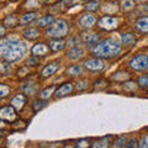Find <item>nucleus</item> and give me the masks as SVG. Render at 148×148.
I'll use <instances>...</instances> for the list:
<instances>
[{
  "label": "nucleus",
  "mask_w": 148,
  "mask_h": 148,
  "mask_svg": "<svg viewBox=\"0 0 148 148\" xmlns=\"http://www.w3.org/2000/svg\"><path fill=\"white\" fill-rule=\"evenodd\" d=\"M77 146H78V147H89V146H91V145H89V141L82 140V141L78 142V145H77Z\"/></svg>",
  "instance_id": "obj_40"
},
{
  "label": "nucleus",
  "mask_w": 148,
  "mask_h": 148,
  "mask_svg": "<svg viewBox=\"0 0 148 148\" xmlns=\"http://www.w3.org/2000/svg\"><path fill=\"white\" fill-rule=\"evenodd\" d=\"M138 1H148V0H138Z\"/></svg>",
  "instance_id": "obj_43"
},
{
  "label": "nucleus",
  "mask_w": 148,
  "mask_h": 148,
  "mask_svg": "<svg viewBox=\"0 0 148 148\" xmlns=\"http://www.w3.org/2000/svg\"><path fill=\"white\" fill-rule=\"evenodd\" d=\"M121 52V45H120L116 40L114 38H108L95 45L92 48V53L95 57L104 58V59H112L117 57Z\"/></svg>",
  "instance_id": "obj_2"
},
{
  "label": "nucleus",
  "mask_w": 148,
  "mask_h": 148,
  "mask_svg": "<svg viewBox=\"0 0 148 148\" xmlns=\"http://www.w3.org/2000/svg\"><path fill=\"white\" fill-rule=\"evenodd\" d=\"M69 34V25L66 20L58 18L54 20L47 29H46V35L51 38H64Z\"/></svg>",
  "instance_id": "obj_3"
},
{
  "label": "nucleus",
  "mask_w": 148,
  "mask_h": 148,
  "mask_svg": "<svg viewBox=\"0 0 148 148\" xmlns=\"http://www.w3.org/2000/svg\"><path fill=\"white\" fill-rule=\"evenodd\" d=\"M67 57L71 59V61H79L84 57V49L79 46H74L67 52Z\"/></svg>",
  "instance_id": "obj_15"
},
{
  "label": "nucleus",
  "mask_w": 148,
  "mask_h": 148,
  "mask_svg": "<svg viewBox=\"0 0 148 148\" xmlns=\"http://www.w3.org/2000/svg\"><path fill=\"white\" fill-rule=\"evenodd\" d=\"M137 83H138V85H140V86L148 88V75L140 77V78H138V80H137Z\"/></svg>",
  "instance_id": "obj_37"
},
{
  "label": "nucleus",
  "mask_w": 148,
  "mask_h": 148,
  "mask_svg": "<svg viewBox=\"0 0 148 148\" xmlns=\"http://www.w3.org/2000/svg\"><path fill=\"white\" fill-rule=\"evenodd\" d=\"M121 41H122V43L125 46H133V45H136V42H137V37L131 31L130 32H123V34L121 35Z\"/></svg>",
  "instance_id": "obj_18"
},
{
  "label": "nucleus",
  "mask_w": 148,
  "mask_h": 148,
  "mask_svg": "<svg viewBox=\"0 0 148 148\" xmlns=\"http://www.w3.org/2000/svg\"><path fill=\"white\" fill-rule=\"evenodd\" d=\"M61 68V63L59 62H52V63H48L47 66H46L42 72H41V78H43V79H46V78H49L52 77L53 74L58 71V69Z\"/></svg>",
  "instance_id": "obj_12"
},
{
  "label": "nucleus",
  "mask_w": 148,
  "mask_h": 148,
  "mask_svg": "<svg viewBox=\"0 0 148 148\" xmlns=\"http://www.w3.org/2000/svg\"><path fill=\"white\" fill-rule=\"evenodd\" d=\"M0 119L1 121H6V122H12L16 119V110L14 106H3L0 110Z\"/></svg>",
  "instance_id": "obj_9"
},
{
  "label": "nucleus",
  "mask_w": 148,
  "mask_h": 148,
  "mask_svg": "<svg viewBox=\"0 0 148 148\" xmlns=\"http://www.w3.org/2000/svg\"><path fill=\"white\" fill-rule=\"evenodd\" d=\"M37 16H38L37 11H29V12H25L24 15H21V17H20V25L26 26V25H29V24H32L34 21H36Z\"/></svg>",
  "instance_id": "obj_17"
},
{
  "label": "nucleus",
  "mask_w": 148,
  "mask_h": 148,
  "mask_svg": "<svg viewBox=\"0 0 148 148\" xmlns=\"http://www.w3.org/2000/svg\"><path fill=\"white\" fill-rule=\"evenodd\" d=\"M127 147H138V140L135 137H132V138H128V141H127Z\"/></svg>",
  "instance_id": "obj_38"
},
{
  "label": "nucleus",
  "mask_w": 148,
  "mask_h": 148,
  "mask_svg": "<svg viewBox=\"0 0 148 148\" xmlns=\"http://www.w3.org/2000/svg\"><path fill=\"white\" fill-rule=\"evenodd\" d=\"M1 25H4L6 29H14L17 25H20V17H17L15 14H9L3 18Z\"/></svg>",
  "instance_id": "obj_13"
},
{
  "label": "nucleus",
  "mask_w": 148,
  "mask_h": 148,
  "mask_svg": "<svg viewBox=\"0 0 148 148\" xmlns=\"http://www.w3.org/2000/svg\"><path fill=\"white\" fill-rule=\"evenodd\" d=\"M10 1H17V0H10Z\"/></svg>",
  "instance_id": "obj_44"
},
{
  "label": "nucleus",
  "mask_w": 148,
  "mask_h": 148,
  "mask_svg": "<svg viewBox=\"0 0 148 148\" xmlns=\"http://www.w3.org/2000/svg\"><path fill=\"white\" fill-rule=\"evenodd\" d=\"M89 0H69L72 5H77V4H86Z\"/></svg>",
  "instance_id": "obj_41"
},
{
  "label": "nucleus",
  "mask_w": 148,
  "mask_h": 148,
  "mask_svg": "<svg viewBox=\"0 0 148 148\" xmlns=\"http://www.w3.org/2000/svg\"><path fill=\"white\" fill-rule=\"evenodd\" d=\"M95 24H96V17H95V15H92L90 11L83 14V15L80 16V18H79V26L82 27V29L89 30Z\"/></svg>",
  "instance_id": "obj_8"
},
{
  "label": "nucleus",
  "mask_w": 148,
  "mask_h": 148,
  "mask_svg": "<svg viewBox=\"0 0 148 148\" xmlns=\"http://www.w3.org/2000/svg\"><path fill=\"white\" fill-rule=\"evenodd\" d=\"M49 49V46L43 42H38L31 48V53L34 56H37V57H46V56H48Z\"/></svg>",
  "instance_id": "obj_11"
},
{
  "label": "nucleus",
  "mask_w": 148,
  "mask_h": 148,
  "mask_svg": "<svg viewBox=\"0 0 148 148\" xmlns=\"http://www.w3.org/2000/svg\"><path fill=\"white\" fill-rule=\"evenodd\" d=\"M26 45L17 40H1L0 51H1V58L6 62H17L24 57L26 53Z\"/></svg>",
  "instance_id": "obj_1"
},
{
  "label": "nucleus",
  "mask_w": 148,
  "mask_h": 148,
  "mask_svg": "<svg viewBox=\"0 0 148 148\" xmlns=\"http://www.w3.org/2000/svg\"><path fill=\"white\" fill-rule=\"evenodd\" d=\"M73 90H74V85H73V83L67 82V83H64V84H62L61 86H58L57 89H56L54 96H56L57 99L66 98V96H68V95H71V94H72Z\"/></svg>",
  "instance_id": "obj_10"
},
{
  "label": "nucleus",
  "mask_w": 148,
  "mask_h": 148,
  "mask_svg": "<svg viewBox=\"0 0 148 148\" xmlns=\"http://www.w3.org/2000/svg\"><path fill=\"white\" fill-rule=\"evenodd\" d=\"M27 126V123L25 121H15L14 123H11V128L14 131H22V130H25Z\"/></svg>",
  "instance_id": "obj_28"
},
{
  "label": "nucleus",
  "mask_w": 148,
  "mask_h": 148,
  "mask_svg": "<svg viewBox=\"0 0 148 148\" xmlns=\"http://www.w3.org/2000/svg\"><path fill=\"white\" fill-rule=\"evenodd\" d=\"M119 8L123 12H130L136 8L135 0H119Z\"/></svg>",
  "instance_id": "obj_20"
},
{
  "label": "nucleus",
  "mask_w": 148,
  "mask_h": 148,
  "mask_svg": "<svg viewBox=\"0 0 148 148\" xmlns=\"http://www.w3.org/2000/svg\"><path fill=\"white\" fill-rule=\"evenodd\" d=\"M54 21V17L52 15H46L43 17H40L36 21V26L37 27H48L52 22Z\"/></svg>",
  "instance_id": "obj_23"
},
{
  "label": "nucleus",
  "mask_w": 148,
  "mask_h": 148,
  "mask_svg": "<svg viewBox=\"0 0 148 148\" xmlns=\"http://www.w3.org/2000/svg\"><path fill=\"white\" fill-rule=\"evenodd\" d=\"M40 59L37 56H34L32 54L30 58H27V61H26V66H29V67H35V66H38L40 64Z\"/></svg>",
  "instance_id": "obj_30"
},
{
  "label": "nucleus",
  "mask_w": 148,
  "mask_h": 148,
  "mask_svg": "<svg viewBox=\"0 0 148 148\" xmlns=\"http://www.w3.org/2000/svg\"><path fill=\"white\" fill-rule=\"evenodd\" d=\"M135 30L141 34H148V16H143L135 21Z\"/></svg>",
  "instance_id": "obj_16"
},
{
  "label": "nucleus",
  "mask_w": 148,
  "mask_h": 148,
  "mask_svg": "<svg viewBox=\"0 0 148 148\" xmlns=\"http://www.w3.org/2000/svg\"><path fill=\"white\" fill-rule=\"evenodd\" d=\"M80 40L83 43H85L88 46H92V45H98L101 40V36L96 32H89V31H85L80 34Z\"/></svg>",
  "instance_id": "obj_7"
},
{
  "label": "nucleus",
  "mask_w": 148,
  "mask_h": 148,
  "mask_svg": "<svg viewBox=\"0 0 148 148\" xmlns=\"http://www.w3.org/2000/svg\"><path fill=\"white\" fill-rule=\"evenodd\" d=\"M5 29H6V27L4 26V25H1V31H0V36H1L3 38H4V36H5Z\"/></svg>",
  "instance_id": "obj_42"
},
{
  "label": "nucleus",
  "mask_w": 148,
  "mask_h": 148,
  "mask_svg": "<svg viewBox=\"0 0 148 148\" xmlns=\"http://www.w3.org/2000/svg\"><path fill=\"white\" fill-rule=\"evenodd\" d=\"M91 147H94V148H98V147H109V138L108 137H104V138H101V140L99 141H96L94 143H91Z\"/></svg>",
  "instance_id": "obj_27"
},
{
  "label": "nucleus",
  "mask_w": 148,
  "mask_h": 148,
  "mask_svg": "<svg viewBox=\"0 0 148 148\" xmlns=\"http://www.w3.org/2000/svg\"><path fill=\"white\" fill-rule=\"evenodd\" d=\"M120 17L112 15H104L98 20V27L104 31H112L116 30L120 25Z\"/></svg>",
  "instance_id": "obj_4"
},
{
  "label": "nucleus",
  "mask_w": 148,
  "mask_h": 148,
  "mask_svg": "<svg viewBox=\"0 0 148 148\" xmlns=\"http://www.w3.org/2000/svg\"><path fill=\"white\" fill-rule=\"evenodd\" d=\"M147 89H148V88H147ZM147 91H148V90H147Z\"/></svg>",
  "instance_id": "obj_45"
},
{
  "label": "nucleus",
  "mask_w": 148,
  "mask_h": 148,
  "mask_svg": "<svg viewBox=\"0 0 148 148\" xmlns=\"http://www.w3.org/2000/svg\"><path fill=\"white\" fill-rule=\"evenodd\" d=\"M138 88V84H136V83H132V82H126L123 85V89L126 91H135L136 89Z\"/></svg>",
  "instance_id": "obj_33"
},
{
  "label": "nucleus",
  "mask_w": 148,
  "mask_h": 148,
  "mask_svg": "<svg viewBox=\"0 0 148 148\" xmlns=\"http://www.w3.org/2000/svg\"><path fill=\"white\" fill-rule=\"evenodd\" d=\"M66 74L68 77H79L83 74V67L79 66V64H73V66H69L67 69H66Z\"/></svg>",
  "instance_id": "obj_22"
},
{
  "label": "nucleus",
  "mask_w": 148,
  "mask_h": 148,
  "mask_svg": "<svg viewBox=\"0 0 148 148\" xmlns=\"http://www.w3.org/2000/svg\"><path fill=\"white\" fill-rule=\"evenodd\" d=\"M54 92H56V85H51V86L46 88L45 90H42V91L40 92V99L47 100V99H49L51 96L54 94Z\"/></svg>",
  "instance_id": "obj_24"
},
{
  "label": "nucleus",
  "mask_w": 148,
  "mask_h": 148,
  "mask_svg": "<svg viewBox=\"0 0 148 148\" xmlns=\"http://www.w3.org/2000/svg\"><path fill=\"white\" fill-rule=\"evenodd\" d=\"M10 91H11L10 86H8L5 83H3V84L0 85V98H1V99L6 98V96L10 94Z\"/></svg>",
  "instance_id": "obj_29"
},
{
  "label": "nucleus",
  "mask_w": 148,
  "mask_h": 148,
  "mask_svg": "<svg viewBox=\"0 0 148 148\" xmlns=\"http://www.w3.org/2000/svg\"><path fill=\"white\" fill-rule=\"evenodd\" d=\"M127 136H121V137H119L116 141L114 142V147H123V146H126L127 145Z\"/></svg>",
  "instance_id": "obj_31"
},
{
  "label": "nucleus",
  "mask_w": 148,
  "mask_h": 148,
  "mask_svg": "<svg viewBox=\"0 0 148 148\" xmlns=\"http://www.w3.org/2000/svg\"><path fill=\"white\" fill-rule=\"evenodd\" d=\"M45 106H46V103H45V101H42V99H41V100H35L34 104H32V108H34L35 112H37V111L41 110L42 108H45Z\"/></svg>",
  "instance_id": "obj_34"
},
{
  "label": "nucleus",
  "mask_w": 148,
  "mask_h": 148,
  "mask_svg": "<svg viewBox=\"0 0 148 148\" xmlns=\"http://www.w3.org/2000/svg\"><path fill=\"white\" fill-rule=\"evenodd\" d=\"M83 67L90 72H101L106 68V63L103 58H99V57L89 58V59H86V61H84Z\"/></svg>",
  "instance_id": "obj_6"
},
{
  "label": "nucleus",
  "mask_w": 148,
  "mask_h": 148,
  "mask_svg": "<svg viewBox=\"0 0 148 148\" xmlns=\"http://www.w3.org/2000/svg\"><path fill=\"white\" fill-rule=\"evenodd\" d=\"M24 8L32 9V8H40V0H27L24 4Z\"/></svg>",
  "instance_id": "obj_35"
},
{
  "label": "nucleus",
  "mask_w": 148,
  "mask_h": 148,
  "mask_svg": "<svg viewBox=\"0 0 148 148\" xmlns=\"http://www.w3.org/2000/svg\"><path fill=\"white\" fill-rule=\"evenodd\" d=\"M138 147H141V148L148 147V135H143L142 136V138L138 141Z\"/></svg>",
  "instance_id": "obj_36"
},
{
  "label": "nucleus",
  "mask_w": 148,
  "mask_h": 148,
  "mask_svg": "<svg viewBox=\"0 0 148 148\" xmlns=\"http://www.w3.org/2000/svg\"><path fill=\"white\" fill-rule=\"evenodd\" d=\"M75 88L79 91H82V90H85L86 88H89V80H86V79H82V80H79L77 83V85H75Z\"/></svg>",
  "instance_id": "obj_32"
},
{
  "label": "nucleus",
  "mask_w": 148,
  "mask_h": 148,
  "mask_svg": "<svg viewBox=\"0 0 148 148\" xmlns=\"http://www.w3.org/2000/svg\"><path fill=\"white\" fill-rule=\"evenodd\" d=\"M30 73H31V72H30V69H29V66L21 67V68L17 71V78H18V79H24V78H26Z\"/></svg>",
  "instance_id": "obj_26"
},
{
  "label": "nucleus",
  "mask_w": 148,
  "mask_h": 148,
  "mask_svg": "<svg viewBox=\"0 0 148 148\" xmlns=\"http://www.w3.org/2000/svg\"><path fill=\"white\" fill-rule=\"evenodd\" d=\"M130 68L136 72L145 71L148 68V56L147 54H138L135 56L131 61H130Z\"/></svg>",
  "instance_id": "obj_5"
},
{
  "label": "nucleus",
  "mask_w": 148,
  "mask_h": 148,
  "mask_svg": "<svg viewBox=\"0 0 148 148\" xmlns=\"http://www.w3.org/2000/svg\"><path fill=\"white\" fill-rule=\"evenodd\" d=\"M68 45H71V46H79V37H72L71 40L68 41Z\"/></svg>",
  "instance_id": "obj_39"
},
{
  "label": "nucleus",
  "mask_w": 148,
  "mask_h": 148,
  "mask_svg": "<svg viewBox=\"0 0 148 148\" xmlns=\"http://www.w3.org/2000/svg\"><path fill=\"white\" fill-rule=\"evenodd\" d=\"M10 105L15 108L16 111H21L26 105V96L24 94H16L10 101Z\"/></svg>",
  "instance_id": "obj_14"
},
{
  "label": "nucleus",
  "mask_w": 148,
  "mask_h": 148,
  "mask_svg": "<svg viewBox=\"0 0 148 148\" xmlns=\"http://www.w3.org/2000/svg\"><path fill=\"white\" fill-rule=\"evenodd\" d=\"M66 41L63 38H53L52 41L49 42V48L52 52H59V51L64 49L66 47Z\"/></svg>",
  "instance_id": "obj_19"
},
{
  "label": "nucleus",
  "mask_w": 148,
  "mask_h": 148,
  "mask_svg": "<svg viewBox=\"0 0 148 148\" xmlns=\"http://www.w3.org/2000/svg\"><path fill=\"white\" fill-rule=\"evenodd\" d=\"M41 36V31L38 30V27H30V29L25 30L24 32V37L26 40L30 41H35Z\"/></svg>",
  "instance_id": "obj_21"
},
{
  "label": "nucleus",
  "mask_w": 148,
  "mask_h": 148,
  "mask_svg": "<svg viewBox=\"0 0 148 148\" xmlns=\"http://www.w3.org/2000/svg\"><path fill=\"white\" fill-rule=\"evenodd\" d=\"M100 9V1L98 0H89L86 4H85V10L86 11H96Z\"/></svg>",
  "instance_id": "obj_25"
}]
</instances>
